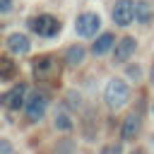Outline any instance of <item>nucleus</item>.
I'll list each match as a JSON object with an SVG mask.
<instances>
[{
	"instance_id": "2",
	"label": "nucleus",
	"mask_w": 154,
	"mask_h": 154,
	"mask_svg": "<svg viewBox=\"0 0 154 154\" xmlns=\"http://www.w3.org/2000/svg\"><path fill=\"white\" fill-rule=\"evenodd\" d=\"M99 26H101V17H99L96 12H82V14L77 17V22H75V31H77L82 38L96 36Z\"/></svg>"
},
{
	"instance_id": "4",
	"label": "nucleus",
	"mask_w": 154,
	"mask_h": 154,
	"mask_svg": "<svg viewBox=\"0 0 154 154\" xmlns=\"http://www.w3.org/2000/svg\"><path fill=\"white\" fill-rule=\"evenodd\" d=\"M29 26H31L38 36H46V38H51V36H55V34L60 31V22H58L55 17H51V14H38V17H34V19L29 22Z\"/></svg>"
},
{
	"instance_id": "12",
	"label": "nucleus",
	"mask_w": 154,
	"mask_h": 154,
	"mask_svg": "<svg viewBox=\"0 0 154 154\" xmlns=\"http://www.w3.org/2000/svg\"><path fill=\"white\" fill-rule=\"evenodd\" d=\"M82 60H84V48H82L79 43H77V46H70L67 53H65V63L75 67V65H79Z\"/></svg>"
},
{
	"instance_id": "17",
	"label": "nucleus",
	"mask_w": 154,
	"mask_h": 154,
	"mask_svg": "<svg viewBox=\"0 0 154 154\" xmlns=\"http://www.w3.org/2000/svg\"><path fill=\"white\" fill-rule=\"evenodd\" d=\"M132 154H144V152H142V149H135V152H132Z\"/></svg>"
},
{
	"instance_id": "3",
	"label": "nucleus",
	"mask_w": 154,
	"mask_h": 154,
	"mask_svg": "<svg viewBox=\"0 0 154 154\" xmlns=\"http://www.w3.org/2000/svg\"><path fill=\"white\" fill-rule=\"evenodd\" d=\"M46 108H48V94H46V91H34V94L26 99L24 113H26V118L34 123V120H41V118H43Z\"/></svg>"
},
{
	"instance_id": "1",
	"label": "nucleus",
	"mask_w": 154,
	"mask_h": 154,
	"mask_svg": "<svg viewBox=\"0 0 154 154\" xmlns=\"http://www.w3.org/2000/svg\"><path fill=\"white\" fill-rule=\"evenodd\" d=\"M128 99H130L128 84H125L123 79H108V84H106V89H103V101H106V106H108V108H120V106L128 103Z\"/></svg>"
},
{
	"instance_id": "16",
	"label": "nucleus",
	"mask_w": 154,
	"mask_h": 154,
	"mask_svg": "<svg viewBox=\"0 0 154 154\" xmlns=\"http://www.w3.org/2000/svg\"><path fill=\"white\" fill-rule=\"evenodd\" d=\"M149 79H152V84H154V65H152V75H149Z\"/></svg>"
},
{
	"instance_id": "18",
	"label": "nucleus",
	"mask_w": 154,
	"mask_h": 154,
	"mask_svg": "<svg viewBox=\"0 0 154 154\" xmlns=\"http://www.w3.org/2000/svg\"><path fill=\"white\" fill-rule=\"evenodd\" d=\"M152 111H154V106H152Z\"/></svg>"
},
{
	"instance_id": "8",
	"label": "nucleus",
	"mask_w": 154,
	"mask_h": 154,
	"mask_svg": "<svg viewBox=\"0 0 154 154\" xmlns=\"http://www.w3.org/2000/svg\"><path fill=\"white\" fill-rule=\"evenodd\" d=\"M140 128H142V120L137 113H130L125 120H123V140L125 142H132L137 135H140Z\"/></svg>"
},
{
	"instance_id": "7",
	"label": "nucleus",
	"mask_w": 154,
	"mask_h": 154,
	"mask_svg": "<svg viewBox=\"0 0 154 154\" xmlns=\"http://www.w3.org/2000/svg\"><path fill=\"white\" fill-rule=\"evenodd\" d=\"M24 94H26V87H24V84H14V87L5 94V106L12 108V111H17L19 106H26Z\"/></svg>"
},
{
	"instance_id": "10",
	"label": "nucleus",
	"mask_w": 154,
	"mask_h": 154,
	"mask_svg": "<svg viewBox=\"0 0 154 154\" xmlns=\"http://www.w3.org/2000/svg\"><path fill=\"white\" fill-rule=\"evenodd\" d=\"M113 46H116V36H113L111 31H103V34H101V36L94 41L91 51H94V55H103V53H108Z\"/></svg>"
},
{
	"instance_id": "13",
	"label": "nucleus",
	"mask_w": 154,
	"mask_h": 154,
	"mask_svg": "<svg viewBox=\"0 0 154 154\" xmlns=\"http://www.w3.org/2000/svg\"><path fill=\"white\" fill-rule=\"evenodd\" d=\"M53 123H55V128H58V130H63V132L72 130V125H75V123L70 120V116H67L65 111H58V113H55V120H53Z\"/></svg>"
},
{
	"instance_id": "11",
	"label": "nucleus",
	"mask_w": 154,
	"mask_h": 154,
	"mask_svg": "<svg viewBox=\"0 0 154 154\" xmlns=\"http://www.w3.org/2000/svg\"><path fill=\"white\" fill-rule=\"evenodd\" d=\"M135 19H137L140 24H147V22L152 19V5H149L147 0H137V2H135Z\"/></svg>"
},
{
	"instance_id": "9",
	"label": "nucleus",
	"mask_w": 154,
	"mask_h": 154,
	"mask_svg": "<svg viewBox=\"0 0 154 154\" xmlns=\"http://www.w3.org/2000/svg\"><path fill=\"white\" fill-rule=\"evenodd\" d=\"M7 48H10V53H14V55H24L26 51H29V38L24 36V34H10L7 36Z\"/></svg>"
},
{
	"instance_id": "15",
	"label": "nucleus",
	"mask_w": 154,
	"mask_h": 154,
	"mask_svg": "<svg viewBox=\"0 0 154 154\" xmlns=\"http://www.w3.org/2000/svg\"><path fill=\"white\" fill-rule=\"evenodd\" d=\"M10 7H12V0H0V12H2V14L10 12Z\"/></svg>"
},
{
	"instance_id": "6",
	"label": "nucleus",
	"mask_w": 154,
	"mask_h": 154,
	"mask_svg": "<svg viewBox=\"0 0 154 154\" xmlns=\"http://www.w3.org/2000/svg\"><path fill=\"white\" fill-rule=\"evenodd\" d=\"M135 48H137V41H135L132 36H123V38L116 43V51H113L116 63H125V60H130V55L135 53Z\"/></svg>"
},
{
	"instance_id": "5",
	"label": "nucleus",
	"mask_w": 154,
	"mask_h": 154,
	"mask_svg": "<svg viewBox=\"0 0 154 154\" xmlns=\"http://www.w3.org/2000/svg\"><path fill=\"white\" fill-rule=\"evenodd\" d=\"M135 19V2L132 0H118L113 5V22L118 26H128Z\"/></svg>"
},
{
	"instance_id": "14",
	"label": "nucleus",
	"mask_w": 154,
	"mask_h": 154,
	"mask_svg": "<svg viewBox=\"0 0 154 154\" xmlns=\"http://www.w3.org/2000/svg\"><path fill=\"white\" fill-rule=\"evenodd\" d=\"M12 75V63L10 60H2V79H7Z\"/></svg>"
}]
</instances>
